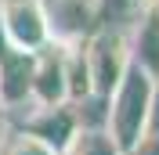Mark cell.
<instances>
[{
    "instance_id": "12",
    "label": "cell",
    "mask_w": 159,
    "mask_h": 155,
    "mask_svg": "<svg viewBox=\"0 0 159 155\" xmlns=\"http://www.w3.org/2000/svg\"><path fill=\"white\" fill-rule=\"evenodd\" d=\"M127 155H159V134H145Z\"/></svg>"
},
{
    "instance_id": "4",
    "label": "cell",
    "mask_w": 159,
    "mask_h": 155,
    "mask_svg": "<svg viewBox=\"0 0 159 155\" xmlns=\"http://www.w3.org/2000/svg\"><path fill=\"white\" fill-rule=\"evenodd\" d=\"M0 29H4L7 47H15V51L36 54L40 47L51 43L40 0H0Z\"/></svg>"
},
{
    "instance_id": "15",
    "label": "cell",
    "mask_w": 159,
    "mask_h": 155,
    "mask_svg": "<svg viewBox=\"0 0 159 155\" xmlns=\"http://www.w3.org/2000/svg\"><path fill=\"white\" fill-rule=\"evenodd\" d=\"M4 51H7V40H4V29H0V54H4Z\"/></svg>"
},
{
    "instance_id": "9",
    "label": "cell",
    "mask_w": 159,
    "mask_h": 155,
    "mask_svg": "<svg viewBox=\"0 0 159 155\" xmlns=\"http://www.w3.org/2000/svg\"><path fill=\"white\" fill-rule=\"evenodd\" d=\"M90 97V69H87V54H83V43H72L65 47V101L80 105Z\"/></svg>"
},
{
    "instance_id": "1",
    "label": "cell",
    "mask_w": 159,
    "mask_h": 155,
    "mask_svg": "<svg viewBox=\"0 0 159 155\" xmlns=\"http://www.w3.org/2000/svg\"><path fill=\"white\" fill-rule=\"evenodd\" d=\"M152 90H156V79L130 61V69L116 83V90L105 97V134L112 137L119 155H127L145 137V130H148Z\"/></svg>"
},
{
    "instance_id": "10",
    "label": "cell",
    "mask_w": 159,
    "mask_h": 155,
    "mask_svg": "<svg viewBox=\"0 0 159 155\" xmlns=\"http://www.w3.org/2000/svg\"><path fill=\"white\" fill-rule=\"evenodd\" d=\"M61 155H119V148L112 144V137L105 130H76L72 144Z\"/></svg>"
},
{
    "instance_id": "8",
    "label": "cell",
    "mask_w": 159,
    "mask_h": 155,
    "mask_svg": "<svg viewBox=\"0 0 159 155\" xmlns=\"http://www.w3.org/2000/svg\"><path fill=\"white\" fill-rule=\"evenodd\" d=\"M29 90H33V54L7 47L0 54V105L4 108L29 105Z\"/></svg>"
},
{
    "instance_id": "14",
    "label": "cell",
    "mask_w": 159,
    "mask_h": 155,
    "mask_svg": "<svg viewBox=\"0 0 159 155\" xmlns=\"http://www.w3.org/2000/svg\"><path fill=\"white\" fill-rule=\"evenodd\" d=\"M4 137H7V108L0 105V141H4Z\"/></svg>"
},
{
    "instance_id": "6",
    "label": "cell",
    "mask_w": 159,
    "mask_h": 155,
    "mask_svg": "<svg viewBox=\"0 0 159 155\" xmlns=\"http://www.w3.org/2000/svg\"><path fill=\"white\" fill-rule=\"evenodd\" d=\"M22 130L29 137H36L40 144H47L54 155H61L72 144V137L80 130V119H76L72 105H47V108H33V116L25 119Z\"/></svg>"
},
{
    "instance_id": "2",
    "label": "cell",
    "mask_w": 159,
    "mask_h": 155,
    "mask_svg": "<svg viewBox=\"0 0 159 155\" xmlns=\"http://www.w3.org/2000/svg\"><path fill=\"white\" fill-rule=\"evenodd\" d=\"M83 54H87V69H90V94L109 97L116 90V83L123 79V72L130 69L127 33L101 25L83 40Z\"/></svg>"
},
{
    "instance_id": "13",
    "label": "cell",
    "mask_w": 159,
    "mask_h": 155,
    "mask_svg": "<svg viewBox=\"0 0 159 155\" xmlns=\"http://www.w3.org/2000/svg\"><path fill=\"white\" fill-rule=\"evenodd\" d=\"M145 134H159V79H156V90H152V105H148V130Z\"/></svg>"
},
{
    "instance_id": "3",
    "label": "cell",
    "mask_w": 159,
    "mask_h": 155,
    "mask_svg": "<svg viewBox=\"0 0 159 155\" xmlns=\"http://www.w3.org/2000/svg\"><path fill=\"white\" fill-rule=\"evenodd\" d=\"M47 18L51 43L72 47L83 43L94 29H101V0H40Z\"/></svg>"
},
{
    "instance_id": "5",
    "label": "cell",
    "mask_w": 159,
    "mask_h": 155,
    "mask_svg": "<svg viewBox=\"0 0 159 155\" xmlns=\"http://www.w3.org/2000/svg\"><path fill=\"white\" fill-rule=\"evenodd\" d=\"M33 108L47 105H69L65 101V47L47 43L33 54V90H29Z\"/></svg>"
},
{
    "instance_id": "7",
    "label": "cell",
    "mask_w": 159,
    "mask_h": 155,
    "mask_svg": "<svg viewBox=\"0 0 159 155\" xmlns=\"http://www.w3.org/2000/svg\"><path fill=\"white\" fill-rule=\"evenodd\" d=\"M130 61L159 79V0H145L134 15V33L127 36Z\"/></svg>"
},
{
    "instance_id": "11",
    "label": "cell",
    "mask_w": 159,
    "mask_h": 155,
    "mask_svg": "<svg viewBox=\"0 0 159 155\" xmlns=\"http://www.w3.org/2000/svg\"><path fill=\"white\" fill-rule=\"evenodd\" d=\"M0 155H54V152L47 144H40L36 137H29L25 130H18V134L0 141Z\"/></svg>"
}]
</instances>
